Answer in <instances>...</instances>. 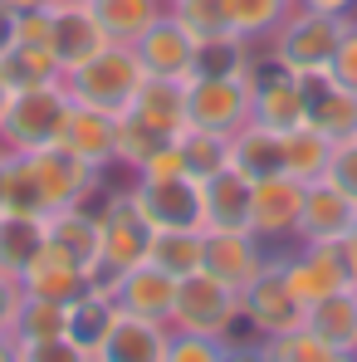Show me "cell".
<instances>
[{"mask_svg":"<svg viewBox=\"0 0 357 362\" xmlns=\"http://www.w3.org/2000/svg\"><path fill=\"white\" fill-rule=\"evenodd\" d=\"M15 343H40V338H64V303L54 299H35L25 294L20 313H15V328H10Z\"/></svg>","mask_w":357,"mask_h":362,"instance_id":"cell-37","label":"cell"},{"mask_svg":"<svg viewBox=\"0 0 357 362\" xmlns=\"http://www.w3.org/2000/svg\"><path fill=\"white\" fill-rule=\"evenodd\" d=\"M122 186L152 230H201V181L196 177H127Z\"/></svg>","mask_w":357,"mask_h":362,"instance_id":"cell-7","label":"cell"},{"mask_svg":"<svg viewBox=\"0 0 357 362\" xmlns=\"http://www.w3.org/2000/svg\"><path fill=\"white\" fill-rule=\"evenodd\" d=\"M45 235L78 269L93 274V264H98V216H93V206H59L54 216H45Z\"/></svg>","mask_w":357,"mask_h":362,"instance_id":"cell-26","label":"cell"},{"mask_svg":"<svg viewBox=\"0 0 357 362\" xmlns=\"http://www.w3.org/2000/svg\"><path fill=\"white\" fill-rule=\"evenodd\" d=\"M303 83V122L313 132H323L328 142H343V137H357V93L343 88L328 69L323 74H298Z\"/></svg>","mask_w":357,"mask_h":362,"instance_id":"cell-16","label":"cell"},{"mask_svg":"<svg viewBox=\"0 0 357 362\" xmlns=\"http://www.w3.org/2000/svg\"><path fill=\"white\" fill-rule=\"evenodd\" d=\"M172 142H177V152H181L186 177H196V181H206V177H216L221 167H230V147H226L221 132H206V127H191L186 122Z\"/></svg>","mask_w":357,"mask_h":362,"instance_id":"cell-32","label":"cell"},{"mask_svg":"<svg viewBox=\"0 0 357 362\" xmlns=\"http://www.w3.org/2000/svg\"><path fill=\"white\" fill-rule=\"evenodd\" d=\"M323 181H328V186H338L343 196H353V201H357V137H343V142H333Z\"/></svg>","mask_w":357,"mask_h":362,"instance_id":"cell-40","label":"cell"},{"mask_svg":"<svg viewBox=\"0 0 357 362\" xmlns=\"http://www.w3.org/2000/svg\"><path fill=\"white\" fill-rule=\"evenodd\" d=\"M338 255H343V269H348V284H357V221H353V230L338 240Z\"/></svg>","mask_w":357,"mask_h":362,"instance_id":"cell-49","label":"cell"},{"mask_svg":"<svg viewBox=\"0 0 357 362\" xmlns=\"http://www.w3.org/2000/svg\"><path fill=\"white\" fill-rule=\"evenodd\" d=\"M264 348H269L274 362H357L353 353H343V348H333L328 338H318L308 323H298V328H289V333L269 338Z\"/></svg>","mask_w":357,"mask_h":362,"instance_id":"cell-36","label":"cell"},{"mask_svg":"<svg viewBox=\"0 0 357 362\" xmlns=\"http://www.w3.org/2000/svg\"><path fill=\"white\" fill-rule=\"evenodd\" d=\"M122 118L142 122L157 137H177L186 127V78H167V74H147L142 88L132 93Z\"/></svg>","mask_w":357,"mask_h":362,"instance_id":"cell-20","label":"cell"},{"mask_svg":"<svg viewBox=\"0 0 357 362\" xmlns=\"http://www.w3.org/2000/svg\"><path fill=\"white\" fill-rule=\"evenodd\" d=\"M0 74H5L10 88H35V83L64 78L54 49H49V45H25V40H15V49L0 59Z\"/></svg>","mask_w":357,"mask_h":362,"instance_id":"cell-35","label":"cell"},{"mask_svg":"<svg viewBox=\"0 0 357 362\" xmlns=\"http://www.w3.org/2000/svg\"><path fill=\"white\" fill-rule=\"evenodd\" d=\"M167 343H172L167 318H142V313L118 308L93 362H167Z\"/></svg>","mask_w":357,"mask_h":362,"instance_id":"cell-14","label":"cell"},{"mask_svg":"<svg viewBox=\"0 0 357 362\" xmlns=\"http://www.w3.org/2000/svg\"><path fill=\"white\" fill-rule=\"evenodd\" d=\"M318 338H328L333 348H343V353H353L357 358V284H343V289H333L328 299L308 303V318H303Z\"/></svg>","mask_w":357,"mask_h":362,"instance_id":"cell-28","label":"cell"},{"mask_svg":"<svg viewBox=\"0 0 357 362\" xmlns=\"http://www.w3.org/2000/svg\"><path fill=\"white\" fill-rule=\"evenodd\" d=\"M230 147V167L245 172L250 181H264V177H279L284 172V132L264 127V122H240L235 132L226 137Z\"/></svg>","mask_w":357,"mask_h":362,"instance_id":"cell-23","label":"cell"},{"mask_svg":"<svg viewBox=\"0 0 357 362\" xmlns=\"http://www.w3.org/2000/svg\"><path fill=\"white\" fill-rule=\"evenodd\" d=\"M147 264H157L172 279H186V274L206 269V230H152Z\"/></svg>","mask_w":357,"mask_h":362,"instance_id":"cell-30","label":"cell"},{"mask_svg":"<svg viewBox=\"0 0 357 362\" xmlns=\"http://www.w3.org/2000/svg\"><path fill=\"white\" fill-rule=\"evenodd\" d=\"M69 83L49 78V83H35V88H15L10 93V108L0 118V147L5 152H45L54 147L69 118Z\"/></svg>","mask_w":357,"mask_h":362,"instance_id":"cell-3","label":"cell"},{"mask_svg":"<svg viewBox=\"0 0 357 362\" xmlns=\"http://www.w3.org/2000/svg\"><path fill=\"white\" fill-rule=\"evenodd\" d=\"M20 299H25L20 279H15V274H0V338H10L15 313H20Z\"/></svg>","mask_w":357,"mask_h":362,"instance_id":"cell-45","label":"cell"},{"mask_svg":"<svg viewBox=\"0 0 357 362\" xmlns=\"http://www.w3.org/2000/svg\"><path fill=\"white\" fill-rule=\"evenodd\" d=\"M328 74H333L343 88L357 93V15H348V25H343V40H338V49H333Z\"/></svg>","mask_w":357,"mask_h":362,"instance_id":"cell-43","label":"cell"},{"mask_svg":"<svg viewBox=\"0 0 357 362\" xmlns=\"http://www.w3.org/2000/svg\"><path fill=\"white\" fill-rule=\"evenodd\" d=\"M103 45H113V40L98 20L93 0H49V49H54L64 74L78 69L83 59H93Z\"/></svg>","mask_w":357,"mask_h":362,"instance_id":"cell-11","label":"cell"},{"mask_svg":"<svg viewBox=\"0 0 357 362\" xmlns=\"http://www.w3.org/2000/svg\"><path fill=\"white\" fill-rule=\"evenodd\" d=\"M5 5H10V10H15V15H30V10H45V5H49V0H5Z\"/></svg>","mask_w":357,"mask_h":362,"instance_id":"cell-50","label":"cell"},{"mask_svg":"<svg viewBox=\"0 0 357 362\" xmlns=\"http://www.w3.org/2000/svg\"><path fill=\"white\" fill-rule=\"evenodd\" d=\"M289 10H294V0H226V30L264 49Z\"/></svg>","mask_w":357,"mask_h":362,"instance_id":"cell-31","label":"cell"},{"mask_svg":"<svg viewBox=\"0 0 357 362\" xmlns=\"http://www.w3.org/2000/svg\"><path fill=\"white\" fill-rule=\"evenodd\" d=\"M15 40H20V15H15V10L0 0V59L15 49Z\"/></svg>","mask_w":357,"mask_h":362,"instance_id":"cell-47","label":"cell"},{"mask_svg":"<svg viewBox=\"0 0 357 362\" xmlns=\"http://www.w3.org/2000/svg\"><path fill=\"white\" fill-rule=\"evenodd\" d=\"M167 10L177 15L196 40L226 35V0H167Z\"/></svg>","mask_w":357,"mask_h":362,"instance_id":"cell-38","label":"cell"},{"mask_svg":"<svg viewBox=\"0 0 357 362\" xmlns=\"http://www.w3.org/2000/svg\"><path fill=\"white\" fill-rule=\"evenodd\" d=\"M162 142H172V137H157V132H147L142 122L132 118H118V172H137L142 162H147V152H157Z\"/></svg>","mask_w":357,"mask_h":362,"instance_id":"cell-39","label":"cell"},{"mask_svg":"<svg viewBox=\"0 0 357 362\" xmlns=\"http://www.w3.org/2000/svg\"><path fill=\"white\" fill-rule=\"evenodd\" d=\"M294 5H303V10H318V15H338V20L357 15V0H294Z\"/></svg>","mask_w":357,"mask_h":362,"instance_id":"cell-48","label":"cell"},{"mask_svg":"<svg viewBox=\"0 0 357 362\" xmlns=\"http://www.w3.org/2000/svg\"><path fill=\"white\" fill-rule=\"evenodd\" d=\"M5 177H10V152L0 147V211H5Z\"/></svg>","mask_w":357,"mask_h":362,"instance_id":"cell-51","label":"cell"},{"mask_svg":"<svg viewBox=\"0 0 357 362\" xmlns=\"http://www.w3.org/2000/svg\"><path fill=\"white\" fill-rule=\"evenodd\" d=\"M357 221V201L343 196L328 181H308L303 186V211H298V245H338Z\"/></svg>","mask_w":357,"mask_h":362,"instance_id":"cell-17","label":"cell"},{"mask_svg":"<svg viewBox=\"0 0 357 362\" xmlns=\"http://www.w3.org/2000/svg\"><path fill=\"white\" fill-rule=\"evenodd\" d=\"M250 196H254V181L235 172V167H221L216 177L201 181V230H250Z\"/></svg>","mask_w":357,"mask_h":362,"instance_id":"cell-19","label":"cell"},{"mask_svg":"<svg viewBox=\"0 0 357 362\" xmlns=\"http://www.w3.org/2000/svg\"><path fill=\"white\" fill-rule=\"evenodd\" d=\"M172 328L177 333H201V338H221L230 343L245 328V308H240V289L216 279L211 269H196L177 279V303H172Z\"/></svg>","mask_w":357,"mask_h":362,"instance_id":"cell-4","label":"cell"},{"mask_svg":"<svg viewBox=\"0 0 357 362\" xmlns=\"http://www.w3.org/2000/svg\"><path fill=\"white\" fill-rule=\"evenodd\" d=\"M93 216H98V264H93L88 284L103 289V294H113V284H118L122 269H132V264L147 259L152 226H147L142 211L132 206L127 186H118V191H98Z\"/></svg>","mask_w":357,"mask_h":362,"instance_id":"cell-2","label":"cell"},{"mask_svg":"<svg viewBox=\"0 0 357 362\" xmlns=\"http://www.w3.org/2000/svg\"><path fill=\"white\" fill-rule=\"evenodd\" d=\"M264 59L259 45L240 40V35H206L196 40V59H191V78H250Z\"/></svg>","mask_w":357,"mask_h":362,"instance_id":"cell-25","label":"cell"},{"mask_svg":"<svg viewBox=\"0 0 357 362\" xmlns=\"http://www.w3.org/2000/svg\"><path fill=\"white\" fill-rule=\"evenodd\" d=\"M298 211H303V181L284 177V172L254 181V196H250V230L269 245V250L294 245Z\"/></svg>","mask_w":357,"mask_h":362,"instance_id":"cell-12","label":"cell"},{"mask_svg":"<svg viewBox=\"0 0 357 362\" xmlns=\"http://www.w3.org/2000/svg\"><path fill=\"white\" fill-rule=\"evenodd\" d=\"M137 49V59L147 74H167V78H191V59H196V35L181 25L172 10H162L147 30H142V40L132 45Z\"/></svg>","mask_w":357,"mask_h":362,"instance_id":"cell-18","label":"cell"},{"mask_svg":"<svg viewBox=\"0 0 357 362\" xmlns=\"http://www.w3.org/2000/svg\"><path fill=\"white\" fill-rule=\"evenodd\" d=\"M343 25L348 20H338V15H318V10L294 5L279 20V30L269 35L264 59H274L279 69H289V74H323L333 64L338 40H343Z\"/></svg>","mask_w":357,"mask_h":362,"instance_id":"cell-6","label":"cell"},{"mask_svg":"<svg viewBox=\"0 0 357 362\" xmlns=\"http://www.w3.org/2000/svg\"><path fill=\"white\" fill-rule=\"evenodd\" d=\"M221 362H274V358H269V348H264L259 338H250V343L230 338V343H226V358H221Z\"/></svg>","mask_w":357,"mask_h":362,"instance_id":"cell-46","label":"cell"},{"mask_svg":"<svg viewBox=\"0 0 357 362\" xmlns=\"http://www.w3.org/2000/svg\"><path fill=\"white\" fill-rule=\"evenodd\" d=\"M250 78H186V122L230 137L250 122Z\"/></svg>","mask_w":357,"mask_h":362,"instance_id":"cell-10","label":"cell"},{"mask_svg":"<svg viewBox=\"0 0 357 362\" xmlns=\"http://www.w3.org/2000/svg\"><path fill=\"white\" fill-rule=\"evenodd\" d=\"M142 78H147V69L137 59V49H132V45H118V40L103 45L93 59H83L78 69L64 74L69 93H74L78 103H93V108H103V113H113V118L127 113L132 93L142 88Z\"/></svg>","mask_w":357,"mask_h":362,"instance_id":"cell-5","label":"cell"},{"mask_svg":"<svg viewBox=\"0 0 357 362\" xmlns=\"http://www.w3.org/2000/svg\"><path fill=\"white\" fill-rule=\"evenodd\" d=\"M240 308H245V333L259 338V343L289 333V328H298V323L308 318V308L298 303V294L289 289V279L279 274L274 259H269V264L240 289Z\"/></svg>","mask_w":357,"mask_h":362,"instance_id":"cell-8","label":"cell"},{"mask_svg":"<svg viewBox=\"0 0 357 362\" xmlns=\"http://www.w3.org/2000/svg\"><path fill=\"white\" fill-rule=\"evenodd\" d=\"M45 216H25V211H0V274H25L35 264V255L45 250Z\"/></svg>","mask_w":357,"mask_h":362,"instance_id":"cell-29","label":"cell"},{"mask_svg":"<svg viewBox=\"0 0 357 362\" xmlns=\"http://www.w3.org/2000/svg\"><path fill=\"white\" fill-rule=\"evenodd\" d=\"M93 10H98L108 40H118V45H137L142 30L167 10V0H93Z\"/></svg>","mask_w":357,"mask_h":362,"instance_id":"cell-33","label":"cell"},{"mask_svg":"<svg viewBox=\"0 0 357 362\" xmlns=\"http://www.w3.org/2000/svg\"><path fill=\"white\" fill-rule=\"evenodd\" d=\"M328 152H333V142L323 137V132H313L308 122L294 127V132H284V177L294 181H323L328 172Z\"/></svg>","mask_w":357,"mask_h":362,"instance_id":"cell-34","label":"cell"},{"mask_svg":"<svg viewBox=\"0 0 357 362\" xmlns=\"http://www.w3.org/2000/svg\"><path fill=\"white\" fill-rule=\"evenodd\" d=\"M113 313H118V299L88 284L78 299L64 303V338L93 358V353H98V343H103V333H108V323H113Z\"/></svg>","mask_w":357,"mask_h":362,"instance_id":"cell-27","label":"cell"},{"mask_svg":"<svg viewBox=\"0 0 357 362\" xmlns=\"http://www.w3.org/2000/svg\"><path fill=\"white\" fill-rule=\"evenodd\" d=\"M113 299L118 308L127 313H142V318H167L172 323V303H177V279L172 274H162L157 264H132V269H122L118 284H113Z\"/></svg>","mask_w":357,"mask_h":362,"instance_id":"cell-22","label":"cell"},{"mask_svg":"<svg viewBox=\"0 0 357 362\" xmlns=\"http://www.w3.org/2000/svg\"><path fill=\"white\" fill-rule=\"evenodd\" d=\"M15 362H93L69 338H40V343H15Z\"/></svg>","mask_w":357,"mask_h":362,"instance_id":"cell-42","label":"cell"},{"mask_svg":"<svg viewBox=\"0 0 357 362\" xmlns=\"http://www.w3.org/2000/svg\"><path fill=\"white\" fill-rule=\"evenodd\" d=\"M269 259L279 264V274L289 279V289L298 294V303L308 308V303L328 299L333 289H343L348 284V269H343V255H338V245H279V250H269Z\"/></svg>","mask_w":357,"mask_h":362,"instance_id":"cell-9","label":"cell"},{"mask_svg":"<svg viewBox=\"0 0 357 362\" xmlns=\"http://www.w3.org/2000/svg\"><path fill=\"white\" fill-rule=\"evenodd\" d=\"M59 147H69L78 162L98 167V172H118V118L93 108V103H69V118H64V132H59Z\"/></svg>","mask_w":357,"mask_h":362,"instance_id":"cell-15","label":"cell"},{"mask_svg":"<svg viewBox=\"0 0 357 362\" xmlns=\"http://www.w3.org/2000/svg\"><path fill=\"white\" fill-rule=\"evenodd\" d=\"M264 264H269V245L254 230H211L206 235V269L235 289H245Z\"/></svg>","mask_w":357,"mask_h":362,"instance_id":"cell-21","label":"cell"},{"mask_svg":"<svg viewBox=\"0 0 357 362\" xmlns=\"http://www.w3.org/2000/svg\"><path fill=\"white\" fill-rule=\"evenodd\" d=\"M221 358H226V343L221 338H201V333H177L172 328L167 362H221Z\"/></svg>","mask_w":357,"mask_h":362,"instance_id":"cell-41","label":"cell"},{"mask_svg":"<svg viewBox=\"0 0 357 362\" xmlns=\"http://www.w3.org/2000/svg\"><path fill=\"white\" fill-rule=\"evenodd\" d=\"M132 177H186V167H181V152L177 142H162L157 152H147V162L132 172Z\"/></svg>","mask_w":357,"mask_h":362,"instance_id":"cell-44","label":"cell"},{"mask_svg":"<svg viewBox=\"0 0 357 362\" xmlns=\"http://www.w3.org/2000/svg\"><path fill=\"white\" fill-rule=\"evenodd\" d=\"M250 118L274 127V132L303 127V83H298V74L279 69L274 59H259L254 78H250Z\"/></svg>","mask_w":357,"mask_h":362,"instance_id":"cell-13","label":"cell"},{"mask_svg":"<svg viewBox=\"0 0 357 362\" xmlns=\"http://www.w3.org/2000/svg\"><path fill=\"white\" fill-rule=\"evenodd\" d=\"M103 186H108V172L78 162L69 147H59V142L45 147V152H10L5 211L54 216L59 206H93Z\"/></svg>","mask_w":357,"mask_h":362,"instance_id":"cell-1","label":"cell"},{"mask_svg":"<svg viewBox=\"0 0 357 362\" xmlns=\"http://www.w3.org/2000/svg\"><path fill=\"white\" fill-rule=\"evenodd\" d=\"M10 93H15V88H10V83H5V74H0V118H5V108H10Z\"/></svg>","mask_w":357,"mask_h":362,"instance_id":"cell-52","label":"cell"},{"mask_svg":"<svg viewBox=\"0 0 357 362\" xmlns=\"http://www.w3.org/2000/svg\"><path fill=\"white\" fill-rule=\"evenodd\" d=\"M20 289L35 294V299L69 303V299H78V294L88 289V269H78L64 250H54V245L45 240V250L35 255V264L20 274Z\"/></svg>","mask_w":357,"mask_h":362,"instance_id":"cell-24","label":"cell"}]
</instances>
